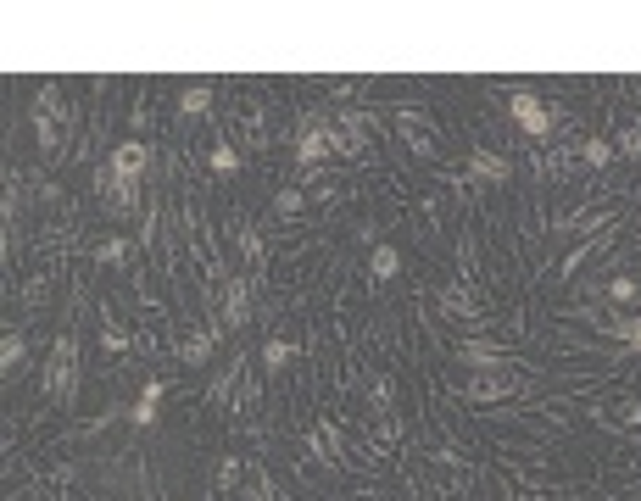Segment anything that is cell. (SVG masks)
I'll return each instance as SVG.
<instances>
[{"instance_id": "1", "label": "cell", "mask_w": 641, "mask_h": 501, "mask_svg": "<svg viewBox=\"0 0 641 501\" xmlns=\"http://www.w3.org/2000/svg\"><path fill=\"white\" fill-rule=\"evenodd\" d=\"M45 390L62 401L79 396V334L62 329L56 334V346H51V362H45Z\"/></svg>"}, {"instance_id": "2", "label": "cell", "mask_w": 641, "mask_h": 501, "mask_svg": "<svg viewBox=\"0 0 641 501\" xmlns=\"http://www.w3.org/2000/svg\"><path fill=\"white\" fill-rule=\"evenodd\" d=\"M435 301H441V312H446L452 323H469L474 334H480V329H491V312H485V296L474 290L469 279H452V284H441V296H435Z\"/></svg>"}, {"instance_id": "3", "label": "cell", "mask_w": 641, "mask_h": 501, "mask_svg": "<svg viewBox=\"0 0 641 501\" xmlns=\"http://www.w3.org/2000/svg\"><path fill=\"white\" fill-rule=\"evenodd\" d=\"M508 156H497L491 145H474L469 162H463V173H446V179L458 184V190H480V184H508Z\"/></svg>"}, {"instance_id": "4", "label": "cell", "mask_w": 641, "mask_h": 501, "mask_svg": "<svg viewBox=\"0 0 641 501\" xmlns=\"http://www.w3.org/2000/svg\"><path fill=\"white\" fill-rule=\"evenodd\" d=\"M452 357H458L463 368H474V373H508V368H519V357H513V351L491 346V340H480V334H463L458 346H452Z\"/></svg>"}, {"instance_id": "5", "label": "cell", "mask_w": 641, "mask_h": 501, "mask_svg": "<svg viewBox=\"0 0 641 501\" xmlns=\"http://www.w3.org/2000/svg\"><path fill=\"white\" fill-rule=\"evenodd\" d=\"M524 390V373H469L463 379V401H474V407H491V401H513Z\"/></svg>"}, {"instance_id": "6", "label": "cell", "mask_w": 641, "mask_h": 501, "mask_svg": "<svg viewBox=\"0 0 641 501\" xmlns=\"http://www.w3.org/2000/svg\"><path fill=\"white\" fill-rule=\"evenodd\" d=\"M508 112H513V123H519L530 140H547V134L558 129V112H552L547 101H536L530 90H513V95H508Z\"/></svg>"}, {"instance_id": "7", "label": "cell", "mask_w": 641, "mask_h": 501, "mask_svg": "<svg viewBox=\"0 0 641 501\" xmlns=\"http://www.w3.org/2000/svg\"><path fill=\"white\" fill-rule=\"evenodd\" d=\"M396 129H402V140H407V151H413V156H424V162H435V156H441L435 123L419 112V106H402V112H396Z\"/></svg>"}, {"instance_id": "8", "label": "cell", "mask_w": 641, "mask_h": 501, "mask_svg": "<svg viewBox=\"0 0 641 501\" xmlns=\"http://www.w3.org/2000/svg\"><path fill=\"white\" fill-rule=\"evenodd\" d=\"M251 273H235V279H229V290H223V307H218V329L229 334V329H246L251 323V307H257V301H251Z\"/></svg>"}, {"instance_id": "9", "label": "cell", "mask_w": 641, "mask_h": 501, "mask_svg": "<svg viewBox=\"0 0 641 501\" xmlns=\"http://www.w3.org/2000/svg\"><path fill=\"white\" fill-rule=\"evenodd\" d=\"M307 457L324 468H346V435L341 424H329V418H318L313 429H307Z\"/></svg>"}, {"instance_id": "10", "label": "cell", "mask_w": 641, "mask_h": 501, "mask_svg": "<svg viewBox=\"0 0 641 501\" xmlns=\"http://www.w3.org/2000/svg\"><path fill=\"white\" fill-rule=\"evenodd\" d=\"M95 184H101V195L112 201V212H118V218H129L134 206H140V179H123V173H118L112 162H101Z\"/></svg>"}, {"instance_id": "11", "label": "cell", "mask_w": 641, "mask_h": 501, "mask_svg": "<svg viewBox=\"0 0 641 501\" xmlns=\"http://www.w3.org/2000/svg\"><path fill=\"white\" fill-rule=\"evenodd\" d=\"M591 418L602 429H619V435H641V401H597Z\"/></svg>"}, {"instance_id": "12", "label": "cell", "mask_w": 641, "mask_h": 501, "mask_svg": "<svg viewBox=\"0 0 641 501\" xmlns=\"http://www.w3.org/2000/svg\"><path fill=\"white\" fill-rule=\"evenodd\" d=\"M335 123H341V134H346V145H352V156H363L368 145H374V134H380V117H374V112H357V106H346Z\"/></svg>"}, {"instance_id": "13", "label": "cell", "mask_w": 641, "mask_h": 501, "mask_svg": "<svg viewBox=\"0 0 641 501\" xmlns=\"http://www.w3.org/2000/svg\"><path fill=\"white\" fill-rule=\"evenodd\" d=\"M162 396H168V379H145V390H140V401L129 407V424L134 429H151L162 418Z\"/></svg>"}, {"instance_id": "14", "label": "cell", "mask_w": 641, "mask_h": 501, "mask_svg": "<svg viewBox=\"0 0 641 501\" xmlns=\"http://www.w3.org/2000/svg\"><path fill=\"white\" fill-rule=\"evenodd\" d=\"M218 323H207V329H190V334H184V340H179V362H184V368H201V362H207L212 357V346H218Z\"/></svg>"}, {"instance_id": "15", "label": "cell", "mask_w": 641, "mask_h": 501, "mask_svg": "<svg viewBox=\"0 0 641 501\" xmlns=\"http://www.w3.org/2000/svg\"><path fill=\"white\" fill-rule=\"evenodd\" d=\"M106 162L118 167L123 179H140L145 167H151V145H145V140H123V145H112V156H106Z\"/></svg>"}, {"instance_id": "16", "label": "cell", "mask_w": 641, "mask_h": 501, "mask_svg": "<svg viewBox=\"0 0 641 501\" xmlns=\"http://www.w3.org/2000/svg\"><path fill=\"white\" fill-rule=\"evenodd\" d=\"M396 273H402V251H396L391 240H380L374 251H368V279H374V284H391Z\"/></svg>"}, {"instance_id": "17", "label": "cell", "mask_w": 641, "mask_h": 501, "mask_svg": "<svg viewBox=\"0 0 641 501\" xmlns=\"http://www.w3.org/2000/svg\"><path fill=\"white\" fill-rule=\"evenodd\" d=\"M23 368H28V334L12 329L6 340H0V373H6V379H17Z\"/></svg>"}, {"instance_id": "18", "label": "cell", "mask_w": 641, "mask_h": 501, "mask_svg": "<svg viewBox=\"0 0 641 501\" xmlns=\"http://www.w3.org/2000/svg\"><path fill=\"white\" fill-rule=\"evenodd\" d=\"M240 251H246V273L257 279V273L268 268V245H262V229H257V223H240Z\"/></svg>"}, {"instance_id": "19", "label": "cell", "mask_w": 641, "mask_h": 501, "mask_svg": "<svg viewBox=\"0 0 641 501\" xmlns=\"http://www.w3.org/2000/svg\"><path fill=\"white\" fill-rule=\"evenodd\" d=\"M179 112L184 117H207L212 112V84H184V90H179Z\"/></svg>"}, {"instance_id": "20", "label": "cell", "mask_w": 641, "mask_h": 501, "mask_svg": "<svg viewBox=\"0 0 641 501\" xmlns=\"http://www.w3.org/2000/svg\"><path fill=\"white\" fill-rule=\"evenodd\" d=\"M602 334H614V340H625V346L641 357V318H619V312H614V318H602Z\"/></svg>"}, {"instance_id": "21", "label": "cell", "mask_w": 641, "mask_h": 501, "mask_svg": "<svg viewBox=\"0 0 641 501\" xmlns=\"http://www.w3.org/2000/svg\"><path fill=\"white\" fill-rule=\"evenodd\" d=\"M240 379H246V362H229V368H218V379H212V390H207V401H212V407H218V401H229V390H235L240 385Z\"/></svg>"}, {"instance_id": "22", "label": "cell", "mask_w": 641, "mask_h": 501, "mask_svg": "<svg viewBox=\"0 0 641 501\" xmlns=\"http://www.w3.org/2000/svg\"><path fill=\"white\" fill-rule=\"evenodd\" d=\"M290 362H296V340H279V334H274V340L262 346V368H268V373H285Z\"/></svg>"}, {"instance_id": "23", "label": "cell", "mask_w": 641, "mask_h": 501, "mask_svg": "<svg viewBox=\"0 0 641 501\" xmlns=\"http://www.w3.org/2000/svg\"><path fill=\"white\" fill-rule=\"evenodd\" d=\"M368 407H374V412H396V385H391V373H374V379H368Z\"/></svg>"}, {"instance_id": "24", "label": "cell", "mask_w": 641, "mask_h": 501, "mask_svg": "<svg viewBox=\"0 0 641 501\" xmlns=\"http://www.w3.org/2000/svg\"><path fill=\"white\" fill-rule=\"evenodd\" d=\"M274 212L279 218H301V212H307V190H301V184H285V190L274 195Z\"/></svg>"}, {"instance_id": "25", "label": "cell", "mask_w": 641, "mask_h": 501, "mask_svg": "<svg viewBox=\"0 0 641 501\" xmlns=\"http://www.w3.org/2000/svg\"><path fill=\"white\" fill-rule=\"evenodd\" d=\"M608 301H614V307H636V301H641V284L630 279V273H614V279H608Z\"/></svg>"}, {"instance_id": "26", "label": "cell", "mask_w": 641, "mask_h": 501, "mask_svg": "<svg viewBox=\"0 0 641 501\" xmlns=\"http://www.w3.org/2000/svg\"><path fill=\"white\" fill-rule=\"evenodd\" d=\"M95 262H101V268H123V262H129V240H118V234H106V240L95 245Z\"/></svg>"}, {"instance_id": "27", "label": "cell", "mask_w": 641, "mask_h": 501, "mask_svg": "<svg viewBox=\"0 0 641 501\" xmlns=\"http://www.w3.org/2000/svg\"><path fill=\"white\" fill-rule=\"evenodd\" d=\"M129 346H134V334L123 329V323H112V318H106V323H101V351H112V357H123V351H129Z\"/></svg>"}, {"instance_id": "28", "label": "cell", "mask_w": 641, "mask_h": 501, "mask_svg": "<svg viewBox=\"0 0 641 501\" xmlns=\"http://www.w3.org/2000/svg\"><path fill=\"white\" fill-rule=\"evenodd\" d=\"M614 156H625V162H641V123H625V129L614 134Z\"/></svg>"}, {"instance_id": "29", "label": "cell", "mask_w": 641, "mask_h": 501, "mask_svg": "<svg viewBox=\"0 0 641 501\" xmlns=\"http://www.w3.org/2000/svg\"><path fill=\"white\" fill-rule=\"evenodd\" d=\"M580 162L602 173V167L614 162V140H580Z\"/></svg>"}, {"instance_id": "30", "label": "cell", "mask_w": 641, "mask_h": 501, "mask_svg": "<svg viewBox=\"0 0 641 501\" xmlns=\"http://www.w3.org/2000/svg\"><path fill=\"white\" fill-rule=\"evenodd\" d=\"M45 301H51V279H45V273H34V279L23 284V312H40Z\"/></svg>"}, {"instance_id": "31", "label": "cell", "mask_w": 641, "mask_h": 501, "mask_svg": "<svg viewBox=\"0 0 641 501\" xmlns=\"http://www.w3.org/2000/svg\"><path fill=\"white\" fill-rule=\"evenodd\" d=\"M374 429H380L374 446H396L402 440V412H374Z\"/></svg>"}, {"instance_id": "32", "label": "cell", "mask_w": 641, "mask_h": 501, "mask_svg": "<svg viewBox=\"0 0 641 501\" xmlns=\"http://www.w3.org/2000/svg\"><path fill=\"white\" fill-rule=\"evenodd\" d=\"M240 479H246V457H223V463H218V479H212V485H218V490H235Z\"/></svg>"}, {"instance_id": "33", "label": "cell", "mask_w": 641, "mask_h": 501, "mask_svg": "<svg viewBox=\"0 0 641 501\" xmlns=\"http://www.w3.org/2000/svg\"><path fill=\"white\" fill-rule=\"evenodd\" d=\"M207 167H212V173H240V151H235V145H212Z\"/></svg>"}, {"instance_id": "34", "label": "cell", "mask_w": 641, "mask_h": 501, "mask_svg": "<svg viewBox=\"0 0 641 501\" xmlns=\"http://www.w3.org/2000/svg\"><path fill=\"white\" fill-rule=\"evenodd\" d=\"M246 501H279V496H274V485H268V479L257 474V485H251V496H246Z\"/></svg>"}, {"instance_id": "35", "label": "cell", "mask_w": 641, "mask_h": 501, "mask_svg": "<svg viewBox=\"0 0 641 501\" xmlns=\"http://www.w3.org/2000/svg\"><path fill=\"white\" fill-rule=\"evenodd\" d=\"M636 240H641V218H636Z\"/></svg>"}]
</instances>
